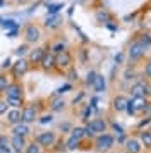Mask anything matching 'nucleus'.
Segmentation results:
<instances>
[{"label":"nucleus","mask_w":151,"mask_h":153,"mask_svg":"<svg viewBox=\"0 0 151 153\" xmlns=\"http://www.w3.org/2000/svg\"><path fill=\"white\" fill-rule=\"evenodd\" d=\"M113 145H115V138L108 132H101L95 139V146L98 152H108V150L113 148Z\"/></svg>","instance_id":"obj_1"},{"label":"nucleus","mask_w":151,"mask_h":153,"mask_svg":"<svg viewBox=\"0 0 151 153\" xmlns=\"http://www.w3.org/2000/svg\"><path fill=\"white\" fill-rule=\"evenodd\" d=\"M146 52H148V48L146 47H143L141 43L137 42V40H134V42L129 45V50H127V57H129V62H137V60H141L144 55H146Z\"/></svg>","instance_id":"obj_2"},{"label":"nucleus","mask_w":151,"mask_h":153,"mask_svg":"<svg viewBox=\"0 0 151 153\" xmlns=\"http://www.w3.org/2000/svg\"><path fill=\"white\" fill-rule=\"evenodd\" d=\"M57 134L53 131H43L40 134H36L34 136V141L41 146V148H52L55 145V141H57Z\"/></svg>","instance_id":"obj_3"},{"label":"nucleus","mask_w":151,"mask_h":153,"mask_svg":"<svg viewBox=\"0 0 151 153\" xmlns=\"http://www.w3.org/2000/svg\"><path fill=\"white\" fill-rule=\"evenodd\" d=\"M24 40L26 43H36L41 40V28L36 24H27L24 29Z\"/></svg>","instance_id":"obj_4"},{"label":"nucleus","mask_w":151,"mask_h":153,"mask_svg":"<svg viewBox=\"0 0 151 153\" xmlns=\"http://www.w3.org/2000/svg\"><path fill=\"white\" fill-rule=\"evenodd\" d=\"M38 119V108L34 107V103L31 105H26L22 110H21V122L24 124H31Z\"/></svg>","instance_id":"obj_5"},{"label":"nucleus","mask_w":151,"mask_h":153,"mask_svg":"<svg viewBox=\"0 0 151 153\" xmlns=\"http://www.w3.org/2000/svg\"><path fill=\"white\" fill-rule=\"evenodd\" d=\"M12 76L16 77V79H19V77H22L24 74H27V71H29V62H27L26 59H19L16 64H12Z\"/></svg>","instance_id":"obj_6"},{"label":"nucleus","mask_w":151,"mask_h":153,"mask_svg":"<svg viewBox=\"0 0 151 153\" xmlns=\"http://www.w3.org/2000/svg\"><path fill=\"white\" fill-rule=\"evenodd\" d=\"M124 150H125V153H141L143 152V145L137 138H125Z\"/></svg>","instance_id":"obj_7"},{"label":"nucleus","mask_w":151,"mask_h":153,"mask_svg":"<svg viewBox=\"0 0 151 153\" xmlns=\"http://www.w3.org/2000/svg\"><path fill=\"white\" fill-rule=\"evenodd\" d=\"M55 65L58 69H70V65H72V55L69 52H62L58 55H55Z\"/></svg>","instance_id":"obj_8"},{"label":"nucleus","mask_w":151,"mask_h":153,"mask_svg":"<svg viewBox=\"0 0 151 153\" xmlns=\"http://www.w3.org/2000/svg\"><path fill=\"white\" fill-rule=\"evenodd\" d=\"M5 97L10 98H22L24 97V88L21 83H10L5 90Z\"/></svg>","instance_id":"obj_9"},{"label":"nucleus","mask_w":151,"mask_h":153,"mask_svg":"<svg viewBox=\"0 0 151 153\" xmlns=\"http://www.w3.org/2000/svg\"><path fill=\"white\" fill-rule=\"evenodd\" d=\"M129 103L132 105V108H134V112H136V115H139V114H143V112H146V108L150 107V103H148V100L146 98H130Z\"/></svg>","instance_id":"obj_10"},{"label":"nucleus","mask_w":151,"mask_h":153,"mask_svg":"<svg viewBox=\"0 0 151 153\" xmlns=\"http://www.w3.org/2000/svg\"><path fill=\"white\" fill-rule=\"evenodd\" d=\"M89 129L95 132H98V134H101V132H107V127H108V124H107V120L105 119H93V120H89Z\"/></svg>","instance_id":"obj_11"},{"label":"nucleus","mask_w":151,"mask_h":153,"mask_svg":"<svg viewBox=\"0 0 151 153\" xmlns=\"http://www.w3.org/2000/svg\"><path fill=\"white\" fill-rule=\"evenodd\" d=\"M29 134H31V127H29V124L19 122V124L12 126V136H24V138H27Z\"/></svg>","instance_id":"obj_12"},{"label":"nucleus","mask_w":151,"mask_h":153,"mask_svg":"<svg viewBox=\"0 0 151 153\" xmlns=\"http://www.w3.org/2000/svg\"><path fill=\"white\" fill-rule=\"evenodd\" d=\"M127 102H129V98H127V97H124V95H117V97L112 100L113 110H115V112H125Z\"/></svg>","instance_id":"obj_13"},{"label":"nucleus","mask_w":151,"mask_h":153,"mask_svg":"<svg viewBox=\"0 0 151 153\" xmlns=\"http://www.w3.org/2000/svg\"><path fill=\"white\" fill-rule=\"evenodd\" d=\"M45 52H47V50L43 48V47L33 48L31 52H29V60H27V62L29 64H40L41 59H43V55H45Z\"/></svg>","instance_id":"obj_14"},{"label":"nucleus","mask_w":151,"mask_h":153,"mask_svg":"<svg viewBox=\"0 0 151 153\" xmlns=\"http://www.w3.org/2000/svg\"><path fill=\"white\" fill-rule=\"evenodd\" d=\"M40 65L45 71H52L53 67H57V65H55V55L50 53V52H45V55H43V59H41Z\"/></svg>","instance_id":"obj_15"},{"label":"nucleus","mask_w":151,"mask_h":153,"mask_svg":"<svg viewBox=\"0 0 151 153\" xmlns=\"http://www.w3.org/2000/svg\"><path fill=\"white\" fill-rule=\"evenodd\" d=\"M130 95L134 98H148L146 93V83H136L130 88Z\"/></svg>","instance_id":"obj_16"},{"label":"nucleus","mask_w":151,"mask_h":153,"mask_svg":"<svg viewBox=\"0 0 151 153\" xmlns=\"http://www.w3.org/2000/svg\"><path fill=\"white\" fill-rule=\"evenodd\" d=\"M26 145H27V141H26L24 136H12V138H10V148H12V150L24 152Z\"/></svg>","instance_id":"obj_17"},{"label":"nucleus","mask_w":151,"mask_h":153,"mask_svg":"<svg viewBox=\"0 0 151 153\" xmlns=\"http://www.w3.org/2000/svg\"><path fill=\"white\" fill-rule=\"evenodd\" d=\"M7 122L10 126H16L21 122V108H10L7 110Z\"/></svg>","instance_id":"obj_18"},{"label":"nucleus","mask_w":151,"mask_h":153,"mask_svg":"<svg viewBox=\"0 0 151 153\" xmlns=\"http://www.w3.org/2000/svg\"><path fill=\"white\" fill-rule=\"evenodd\" d=\"M93 90L96 93H103V91L107 90V79H105V76L96 74V79H95V83H93Z\"/></svg>","instance_id":"obj_19"},{"label":"nucleus","mask_w":151,"mask_h":153,"mask_svg":"<svg viewBox=\"0 0 151 153\" xmlns=\"http://www.w3.org/2000/svg\"><path fill=\"white\" fill-rule=\"evenodd\" d=\"M62 52H67V43L62 42V40H57L55 43H52V47H50V53H53V55H58Z\"/></svg>","instance_id":"obj_20"},{"label":"nucleus","mask_w":151,"mask_h":153,"mask_svg":"<svg viewBox=\"0 0 151 153\" xmlns=\"http://www.w3.org/2000/svg\"><path fill=\"white\" fill-rule=\"evenodd\" d=\"M0 153H12L10 138H9L7 134H0Z\"/></svg>","instance_id":"obj_21"},{"label":"nucleus","mask_w":151,"mask_h":153,"mask_svg":"<svg viewBox=\"0 0 151 153\" xmlns=\"http://www.w3.org/2000/svg\"><path fill=\"white\" fill-rule=\"evenodd\" d=\"M139 141H141V145L144 148L151 150V131L150 129H144V131L139 132Z\"/></svg>","instance_id":"obj_22"},{"label":"nucleus","mask_w":151,"mask_h":153,"mask_svg":"<svg viewBox=\"0 0 151 153\" xmlns=\"http://www.w3.org/2000/svg\"><path fill=\"white\" fill-rule=\"evenodd\" d=\"M81 141H82V139H77V138H74V136H70V138L65 141V150H69V152L77 150V148L81 146Z\"/></svg>","instance_id":"obj_23"},{"label":"nucleus","mask_w":151,"mask_h":153,"mask_svg":"<svg viewBox=\"0 0 151 153\" xmlns=\"http://www.w3.org/2000/svg\"><path fill=\"white\" fill-rule=\"evenodd\" d=\"M24 153H43V148H41L36 141H31V143H27L26 148H24Z\"/></svg>","instance_id":"obj_24"},{"label":"nucleus","mask_w":151,"mask_h":153,"mask_svg":"<svg viewBox=\"0 0 151 153\" xmlns=\"http://www.w3.org/2000/svg\"><path fill=\"white\" fill-rule=\"evenodd\" d=\"M136 40L141 43L143 47H146V48H150L151 47V33H148V31H146V33H141Z\"/></svg>","instance_id":"obj_25"},{"label":"nucleus","mask_w":151,"mask_h":153,"mask_svg":"<svg viewBox=\"0 0 151 153\" xmlns=\"http://www.w3.org/2000/svg\"><path fill=\"white\" fill-rule=\"evenodd\" d=\"M5 102L9 107H12V108H21L22 105H24V100L22 98H10V97H5Z\"/></svg>","instance_id":"obj_26"},{"label":"nucleus","mask_w":151,"mask_h":153,"mask_svg":"<svg viewBox=\"0 0 151 153\" xmlns=\"http://www.w3.org/2000/svg\"><path fill=\"white\" fill-rule=\"evenodd\" d=\"M52 112H60V110H64V107H65V102L62 100V98H57V100H53L52 102Z\"/></svg>","instance_id":"obj_27"},{"label":"nucleus","mask_w":151,"mask_h":153,"mask_svg":"<svg viewBox=\"0 0 151 153\" xmlns=\"http://www.w3.org/2000/svg\"><path fill=\"white\" fill-rule=\"evenodd\" d=\"M60 22H62V19L58 17V16H52V17H48V19H47L45 24H47L48 28H58V26H60Z\"/></svg>","instance_id":"obj_28"},{"label":"nucleus","mask_w":151,"mask_h":153,"mask_svg":"<svg viewBox=\"0 0 151 153\" xmlns=\"http://www.w3.org/2000/svg\"><path fill=\"white\" fill-rule=\"evenodd\" d=\"M9 84H10V81H9L7 74H0V93H5Z\"/></svg>","instance_id":"obj_29"},{"label":"nucleus","mask_w":151,"mask_h":153,"mask_svg":"<svg viewBox=\"0 0 151 153\" xmlns=\"http://www.w3.org/2000/svg\"><path fill=\"white\" fill-rule=\"evenodd\" d=\"M70 136H74V138H77V139H82L84 138V129H82V127H72V129H70Z\"/></svg>","instance_id":"obj_30"},{"label":"nucleus","mask_w":151,"mask_h":153,"mask_svg":"<svg viewBox=\"0 0 151 153\" xmlns=\"http://www.w3.org/2000/svg\"><path fill=\"white\" fill-rule=\"evenodd\" d=\"M95 79H96V72H95V71H89L88 76H86V84H88V86H93Z\"/></svg>","instance_id":"obj_31"},{"label":"nucleus","mask_w":151,"mask_h":153,"mask_svg":"<svg viewBox=\"0 0 151 153\" xmlns=\"http://www.w3.org/2000/svg\"><path fill=\"white\" fill-rule=\"evenodd\" d=\"M52 120H53V115H52V114H45V115H41L40 117L38 122H40V124H50Z\"/></svg>","instance_id":"obj_32"},{"label":"nucleus","mask_w":151,"mask_h":153,"mask_svg":"<svg viewBox=\"0 0 151 153\" xmlns=\"http://www.w3.org/2000/svg\"><path fill=\"white\" fill-rule=\"evenodd\" d=\"M144 76L148 77V79H151V59L148 60V64L144 65Z\"/></svg>","instance_id":"obj_33"},{"label":"nucleus","mask_w":151,"mask_h":153,"mask_svg":"<svg viewBox=\"0 0 151 153\" xmlns=\"http://www.w3.org/2000/svg\"><path fill=\"white\" fill-rule=\"evenodd\" d=\"M91 110H93V108H91V107H86V108H84V112H82V120H89V115H91Z\"/></svg>","instance_id":"obj_34"},{"label":"nucleus","mask_w":151,"mask_h":153,"mask_svg":"<svg viewBox=\"0 0 151 153\" xmlns=\"http://www.w3.org/2000/svg\"><path fill=\"white\" fill-rule=\"evenodd\" d=\"M7 102L5 100H0V115H4V114H7Z\"/></svg>","instance_id":"obj_35"},{"label":"nucleus","mask_w":151,"mask_h":153,"mask_svg":"<svg viewBox=\"0 0 151 153\" xmlns=\"http://www.w3.org/2000/svg\"><path fill=\"white\" fill-rule=\"evenodd\" d=\"M26 52H27V47H26V45H22V47H19V48L16 50V53H17L19 57H22L24 53H26Z\"/></svg>","instance_id":"obj_36"},{"label":"nucleus","mask_w":151,"mask_h":153,"mask_svg":"<svg viewBox=\"0 0 151 153\" xmlns=\"http://www.w3.org/2000/svg\"><path fill=\"white\" fill-rule=\"evenodd\" d=\"M12 67V62H10V59H5L4 60V64H2V69L5 71V69H10Z\"/></svg>","instance_id":"obj_37"},{"label":"nucleus","mask_w":151,"mask_h":153,"mask_svg":"<svg viewBox=\"0 0 151 153\" xmlns=\"http://www.w3.org/2000/svg\"><path fill=\"white\" fill-rule=\"evenodd\" d=\"M58 9H62V5H50L48 12H50V14H57V12H58Z\"/></svg>","instance_id":"obj_38"},{"label":"nucleus","mask_w":151,"mask_h":153,"mask_svg":"<svg viewBox=\"0 0 151 153\" xmlns=\"http://www.w3.org/2000/svg\"><path fill=\"white\" fill-rule=\"evenodd\" d=\"M70 88H72L70 84H65L64 88H58V90H57V93H58V95H62V93H67V91L70 90Z\"/></svg>","instance_id":"obj_39"},{"label":"nucleus","mask_w":151,"mask_h":153,"mask_svg":"<svg viewBox=\"0 0 151 153\" xmlns=\"http://www.w3.org/2000/svg\"><path fill=\"white\" fill-rule=\"evenodd\" d=\"M96 17H98L100 21H101V19H103V21H107V19L110 17V16L107 14V12H98V14H96Z\"/></svg>","instance_id":"obj_40"},{"label":"nucleus","mask_w":151,"mask_h":153,"mask_svg":"<svg viewBox=\"0 0 151 153\" xmlns=\"http://www.w3.org/2000/svg\"><path fill=\"white\" fill-rule=\"evenodd\" d=\"M69 76H70V77H69V79H72V81H74V79H76V81H77V71L70 69V72H69Z\"/></svg>","instance_id":"obj_41"},{"label":"nucleus","mask_w":151,"mask_h":153,"mask_svg":"<svg viewBox=\"0 0 151 153\" xmlns=\"http://www.w3.org/2000/svg\"><path fill=\"white\" fill-rule=\"evenodd\" d=\"M124 77H125V79H134V72H132V71H125Z\"/></svg>","instance_id":"obj_42"},{"label":"nucleus","mask_w":151,"mask_h":153,"mask_svg":"<svg viewBox=\"0 0 151 153\" xmlns=\"http://www.w3.org/2000/svg\"><path fill=\"white\" fill-rule=\"evenodd\" d=\"M112 127H113V129L117 131V134H124V129L120 127V126H117V124H112Z\"/></svg>","instance_id":"obj_43"},{"label":"nucleus","mask_w":151,"mask_h":153,"mask_svg":"<svg viewBox=\"0 0 151 153\" xmlns=\"http://www.w3.org/2000/svg\"><path fill=\"white\" fill-rule=\"evenodd\" d=\"M124 57H125L124 53H118V55L115 57V62H117V64H122V62H124Z\"/></svg>","instance_id":"obj_44"},{"label":"nucleus","mask_w":151,"mask_h":153,"mask_svg":"<svg viewBox=\"0 0 151 153\" xmlns=\"http://www.w3.org/2000/svg\"><path fill=\"white\" fill-rule=\"evenodd\" d=\"M150 122H151V117H146V119H144V120H141V122H139V127H143V126L150 124Z\"/></svg>","instance_id":"obj_45"},{"label":"nucleus","mask_w":151,"mask_h":153,"mask_svg":"<svg viewBox=\"0 0 151 153\" xmlns=\"http://www.w3.org/2000/svg\"><path fill=\"white\" fill-rule=\"evenodd\" d=\"M146 93H148V97H151V79L146 83Z\"/></svg>","instance_id":"obj_46"},{"label":"nucleus","mask_w":151,"mask_h":153,"mask_svg":"<svg viewBox=\"0 0 151 153\" xmlns=\"http://www.w3.org/2000/svg\"><path fill=\"white\" fill-rule=\"evenodd\" d=\"M4 26H5V28H16L14 21H7V22H4Z\"/></svg>","instance_id":"obj_47"},{"label":"nucleus","mask_w":151,"mask_h":153,"mask_svg":"<svg viewBox=\"0 0 151 153\" xmlns=\"http://www.w3.org/2000/svg\"><path fill=\"white\" fill-rule=\"evenodd\" d=\"M60 129H62V131H70V124H62Z\"/></svg>","instance_id":"obj_48"},{"label":"nucleus","mask_w":151,"mask_h":153,"mask_svg":"<svg viewBox=\"0 0 151 153\" xmlns=\"http://www.w3.org/2000/svg\"><path fill=\"white\" fill-rule=\"evenodd\" d=\"M12 153H24V152H19V150H12Z\"/></svg>","instance_id":"obj_49"},{"label":"nucleus","mask_w":151,"mask_h":153,"mask_svg":"<svg viewBox=\"0 0 151 153\" xmlns=\"http://www.w3.org/2000/svg\"><path fill=\"white\" fill-rule=\"evenodd\" d=\"M112 153H125V152H120V150H118V152H112Z\"/></svg>","instance_id":"obj_50"},{"label":"nucleus","mask_w":151,"mask_h":153,"mask_svg":"<svg viewBox=\"0 0 151 153\" xmlns=\"http://www.w3.org/2000/svg\"><path fill=\"white\" fill-rule=\"evenodd\" d=\"M26 2H34V0H26Z\"/></svg>","instance_id":"obj_51"},{"label":"nucleus","mask_w":151,"mask_h":153,"mask_svg":"<svg viewBox=\"0 0 151 153\" xmlns=\"http://www.w3.org/2000/svg\"><path fill=\"white\" fill-rule=\"evenodd\" d=\"M150 131H151V129H150Z\"/></svg>","instance_id":"obj_52"}]
</instances>
